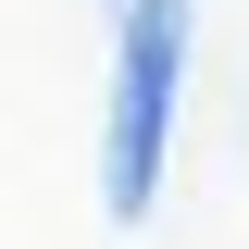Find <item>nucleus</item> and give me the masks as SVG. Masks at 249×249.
<instances>
[{"label": "nucleus", "mask_w": 249, "mask_h": 249, "mask_svg": "<svg viewBox=\"0 0 249 249\" xmlns=\"http://www.w3.org/2000/svg\"><path fill=\"white\" fill-rule=\"evenodd\" d=\"M175 75H187V0H137L124 13V75H112V137H100V199L124 224L162 187V137H175Z\"/></svg>", "instance_id": "1"}]
</instances>
